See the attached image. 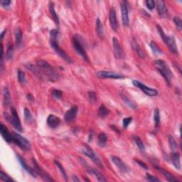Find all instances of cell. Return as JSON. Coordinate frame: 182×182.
I'll list each match as a JSON object with an SVG mask.
<instances>
[{
	"label": "cell",
	"instance_id": "obj_1",
	"mask_svg": "<svg viewBox=\"0 0 182 182\" xmlns=\"http://www.w3.org/2000/svg\"><path fill=\"white\" fill-rule=\"evenodd\" d=\"M58 38H59V31L58 29H53L50 31V41L51 46L56 53H58L60 56L61 58H62L63 60L68 63H72L73 61L69 56L59 46L58 44Z\"/></svg>",
	"mask_w": 182,
	"mask_h": 182
},
{
	"label": "cell",
	"instance_id": "obj_2",
	"mask_svg": "<svg viewBox=\"0 0 182 182\" xmlns=\"http://www.w3.org/2000/svg\"><path fill=\"white\" fill-rule=\"evenodd\" d=\"M155 66L162 77L166 80L167 85L171 86V79L173 78V73L171 72L169 66L163 60H157L155 61Z\"/></svg>",
	"mask_w": 182,
	"mask_h": 182
},
{
	"label": "cell",
	"instance_id": "obj_3",
	"mask_svg": "<svg viewBox=\"0 0 182 182\" xmlns=\"http://www.w3.org/2000/svg\"><path fill=\"white\" fill-rule=\"evenodd\" d=\"M157 29L159 34L160 35L161 38L162 39V40H163L164 43L166 44L171 52L174 54H178V48H177L175 39H174L172 36H167L166 34L164 32L162 26L158 25V24L157 25Z\"/></svg>",
	"mask_w": 182,
	"mask_h": 182
},
{
	"label": "cell",
	"instance_id": "obj_4",
	"mask_svg": "<svg viewBox=\"0 0 182 182\" xmlns=\"http://www.w3.org/2000/svg\"><path fill=\"white\" fill-rule=\"evenodd\" d=\"M11 115H9L8 113H4V117H5V119L7 121H8L9 123L17 130V131L21 132L23 131V128H22L20 118L19 117L17 111L15 108L11 107Z\"/></svg>",
	"mask_w": 182,
	"mask_h": 182
},
{
	"label": "cell",
	"instance_id": "obj_5",
	"mask_svg": "<svg viewBox=\"0 0 182 182\" xmlns=\"http://www.w3.org/2000/svg\"><path fill=\"white\" fill-rule=\"evenodd\" d=\"M13 142L15 144H16L19 147L24 150V151H30L31 149V145L29 142V140H27L25 137H22L21 134L16 132L13 133Z\"/></svg>",
	"mask_w": 182,
	"mask_h": 182
},
{
	"label": "cell",
	"instance_id": "obj_6",
	"mask_svg": "<svg viewBox=\"0 0 182 182\" xmlns=\"http://www.w3.org/2000/svg\"><path fill=\"white\" fill-rule=\"evenodd\" d=\"M72 42H73V47H74L75 50L76 51V52L79 54L80 56H82V58L84 59L85 61L89 62L88 56L87 55V53H86V51L84 49V48H83L82 41H81V40H80V36H78V35L73 36Z\"/></svg>",
	"mask_w": 182,
	"mask_h": 182
},
{
	"label": "cell",
	"instance_id": "obj_7",
	"mask_svg": "<svg viewBox=\"0 0 182 182\" xmlns=\"http://www.w3.org/2000/svg\"><path fill=\"white\" fill-rule=\"evenodd\" d=\"M82 152L83 154H85V155L87 156L88 158H90L91 160L96 164V165L100 167V168H103L102 162L100 161V158L98 157L96 153L94 152V150L91 149V147L90 146H88V144H84Z\"/></svg>",
	"mask_w": 182,
	"mask_h": 182
},
{
	"label": "cell",
	"instance_id": "obj_8",
	"mask_svg": "<svg viewBox=\"0 0 182 182\" xmlns=\"http://www.w3.org/2000/svg\"><path fill=\"white\" fill-rule=\"evenodd\" d=\"M132 84H133L135 87L139 88V89L141 90L142 92L144 93V94L148 95V96L154 97V96H157V95H158V91H157V90L147 87V86L143 84V83L139 82V80H133L132 81Z\"/></svg>",
	"mask_w": 182,
	"mask_h": 182
},
{
	"label": "cell",
	"instance_id": "obj_9",
	"mask_svg": "<svg viewBox=\"0 0 182 182\" xmlns=\"http://www.w3.org/2000/svg\"><path fill=\"white\" fill-rule=\"evenodd\" d=\"M96 75L98 78L101 79H105V78H111V79H123L125 78V75L115 72H112V71H100L97 72Z\"/></svg>",
	"mask_w": 182,
	"mask_h": 182
},
{
	"label": "cell",
	"instance_id": "obj_10",
	"mask_svg": "<svg viewBox=\"0 0 182 182\" xmlns=\"http://www.w3.org/2000/svg\"><path fill=\"white\" fill-rule=\"evenodd\" d=\"M128 2L122 1L121 2V11H122V24L125 27L129 26V7Z\"/></svg>",
	"mask_w": 182,
	"mask_h": 182
},
{
	"label": "cell",
	"instance_id": "obj_11",
	"mask_svg": "<svg viewBox=\"0 0 182 182\" xmlns=\"http://www.w3.org/2000/svg\"><path fill=\"white\" fill-rule=\"evenodd\" d=\"M112 46H113V53L115 58L117 59L123 58L125 53L121 45H120L117 39L115 37L112 38Z\"/></svg>",
	"mask_w": 182,
	"mask_h": 182
},
{
	"label": "cell",
	"instance_id": "obj_12",
	"mask_svg": "<svg viewBox=\"0 0 182 182\" xmlns=\"http://www.w3.org/2000/svg\"><path fill=\"white\" fill-rule=\"evenodd\" d=\"M32 162H33V164H34V170H35L36 173L38 174L39 175H40V176H41V178H42L43 180H45L46 181H54L53 179L51 178V177L49 176L47 173H46V172L44 171L40 166H39V164L37 163V162H36L35 159H32Z\"/></svg>",
	"mask_w": 182,
	"mask_h": 182
},
{
	"label": "cell",
	"instance_id": "obj_13",
	"mask_svg": "<svg viewBox=\"0 0 182 182\" xmlns=\"http://www.w3.org/2000/svg\"><path fill=\"white\" fill-rule=\"evenodd\" d=\"M78 111V108L77 105H73L71 107L70 110H68L66 112L64 115V120L67 123H71L73 121H74L76 116H77Z\"/></svg>",
	"mask_w": 182,
	"mask_h": 182
},
{
	"label": "cell",
	"instance_id": "obj_14",
	"mask_svg": "<svg viewBox=\"0 0 182 182\" xmlns=\"http://www.w3.org/2000/svg\"><path fill=\"white\" fill-rule=\"evenodd\" d=\"M156 6L158 14L161 17L163 18H166L169 16V11L167 9V7L166 6L164 2L162 1V0H158L156 2Z\"/></svg>",
	"mask_w": 182,
	"mask_h": 182
},
{
	"label": "cell",
	"instance_id": "obj_15",
	"mask_svg": "<svg viewBox=\"0 0 182 182\" xmlns=\"http://www.w3.org/2000/svg\"><path fill=\"white\" fill-rule=\"evenodd\" d=\"M0 132H1L2 137H3V139L5 140L7 143L10 144L11 142H13V134L10 133V132L9 131L7 127L2 123L1 124V126H0Z\"/></svg>",
	"mask_w": 182,
	"mask_h": 182
},
{
	"label": "cell",
	"instance_id": "obj_16",
	"mask_svg": "<svg viewBox=\"0 0 182 182\" xmlns=\"http://www.w3.org/2000/svg\"><path fill=\"white\" fill-rule=\"evenodd\" d=\"M111 160L112 162V163L117 167V169H119L122 173H127V172L128 171V167H127L126 164H125L119 157L112 156Z\"/></svg>",
	"mask_w": 182,
	"mask_h": 182
},
{
	"label": "cell",
	"instance_id": "obj_17",
	"mask_svg": "<svg viewBox=\"0 0 182 182\" xmlns=\"http://www.w3.org/2000/svg\"><path fill=\"white\" fill-rule=\"evenodd\" d=\"M109 20H110V26H111L112 30L114 31H117L118 23H117V19L116 11H115V9H110V11L109 14Z\"/></svg>",
	"mask_w": 182,
	"mask_h": 182
},
{
	"label": "cell",
	"instance_id": "obj_18",
	"mask_svg": "<svg viewBox=\"0 0 182 182\" xmlns=\"http://www.w3.org/2000/svg\"><path fill=\"white\" fill-rule=\"evenodd\" d=\"M16 158L18 159V161L19 162V163L21 164V165L22 166V168L24 169H25V170L28 172L29 174H30L31 176H33L34 177H36V171L34 170V169H32L31 167L29 166L28 164H26V162L24 160V158H22V157L19 155V154H16Z\"/></svg>",
	"mask_w": 182,
	"mask_h": 182
},
{
	"label": "cell",
	"instance_id": "obj_19",
	"mask_svg": "<svg viewBox=\"0 0 182 182\" xmlns=\"http://www.w3.org/2000/svg\"><path fill=\"white\" fill-rule=\"evenodd\" d=\"M61 122V119L54 115H48L47 117V124L51 128H56Z\"/></svg>",
	"mask_w": 182,
	"mask_h": 182
},
{
	"label": "cell",
	"instance_id": "obj_20",
	"mask_svg": "<svg viewBox=\"0 0 182 182\" xmlns=\"http://www.w3.org/2000/svg\"><path fill=\"white\" fill-rule=\"evenodd\" d=\"M155 169H157V170H158L159 172H161L162 175H163L167 179V181H171V182H179V180H178L175 176L172 175L171 173H169V172L165 170V169L162 168V167L155 166Z\"/></svg>",
	"mask_w": 182,
	"mask_h": 182
},
{
	"label": "cell",
	"instance_id": "obj_21",
	"mask_svg": "<svg viewBox=\"0 0 182 182\" xmlns=\"http://www.w3.org/2000/svg\"><path fill=\"white\" fill-rule=\"evenodd\" d=\"M171 159L172 164L174 167L178 170H180L181 169V163H180V154L178 152H173L171 154Z\"/></svg>",
	"mask_w": 182,
	"mask_h": 182
},
{
	"label": "cell",
	"instance_id": "obj_22",
	"mask_svg": "<svg viewBox=\"0 0 182 182\" xmlns=\"http://www.w3.org/2000/svg\"><path fill=\"white\" fill-rule=\"evenodd\" d=\"M48 9H49V11H50L51 18L53 19V20L54 21V22H55V24H56V25L58 26L59 25V19L58 17L57 14H56V12L55 11V8H54V3L53 2H49Z\"/></svg>",
	"mask_w": 182,
	"mask_h": 182
},
{
	"label": "cell",
	"instance_id": "obj_23",
	"mask_svg": "<svg viewBox=\"0 0 182 182\" xmlns=\"http://www.w3.org/2000/svg\"><path fill=\"white\" fill-rule=\"evenodd\" d=\"M95 28H96V32L100 39H104L105 38V33H104V29H103V26L102 24L101 21L100 20V19H97L96 24H95Z\"/></svg>",
	"mask_w": 182,
	"mask_h": 182
},
{
	"label": "cell",
	"instance_id": "obj_24",
	"mask_svg": "<svg viewBox=\"0 0 182 182\" xmlns=\"http://www.w3.org/2000/svg\"><path fill=\"white\" fill-rule=\"evenodd\" d=\"M87 170L90 174H92V175L96 177L98 181H107V179L105 178V176H103L99 171H98L97 169H93V168H88Z\"/></svg>",
	"mask_w": 182,
	"mask_h": 182
},
{
	"label": "cell",
	"instance_id": "obj_25",
	"mask_svg": "<svg viewBox=\"0 0 182 182\" xmlns=\"http://www.w3.org/2000/svg\"><path fill=\"white\" fill-rule=\"evenodd\" d=\"M132 48H133V50L135 51V53L138 55L139 57L140 58H144V53L143 52V51L142 50V48H140L138 43H137L135 40H133L132 42Z\"/></svg>",
	"mask_w": 182,
	"mask_h": 182
},
{
	"label": "cell",
	"instance_id": "obj_26",
	"mask_svg": "<svg viewBox=\"0 0 182 182\" xmlns=\"http://www.w3.org/2000/svg\"><path fill=\"white\" fill-rule=\"evenodd\" d=\"M3 95H4V105H5V106H9V105H10L11 102V100L10 93H9V89L7 87L4 88Z\"/></svg>",
	"mask_w": 182,
	"mask_h": 182
},
{
	"label": "cell",
	"instance_id": "obj_27",
	"mask_svg": "<svg viewBox=\"0 0 182 182\" xmlns=\"http://www.w3.org/2000/svg\"><path fill=\"white\" fill-rule=\"evenodd\" d=\"M14 36H15L16 45L17 47H19L22 43V32L20 29L16 28L14 30Z\"/></svg>",
	"mask_w": 182,
	"mask_h": 182
},
{
	"label": "cell",
	"instance_id": "obj_28",
	"mask_svg": "<svg viewBox=\"0 0 182 182\" xmlns=\"http://www.w3.org/2000/svg\"><path fill=\"white\" fill-rule=\"evenodd\" d=\"M107 141V137L106 134L104 133V132H100V133L98 134V144L99 145L100 147H102L106 144Z\"/></svg>",
	"mask_w": 182,
	"mask_h": 182
},
{
	"label": "cell",
	"instance_id": "obj_29",
	"mask_svg": "<svg viewBox=\"0 0 182 182\" xmlns=\"http://www.w3.org/2000/svg\"><path fill=\"white\" fill-rule=\"evenodd\" d=\"M110 113V110L107 109V108L105 107V105L102 104L100 105V107H99V110H98V115L101 117V118H104L105 117H107Z\"/></svg>",
	"mask_w": 182,
	"mask_h": 182
},
{
	"label": "cell",
	"instance_id": "obj_30",
	"mask_svg": "<svg viewBox=\"0 0 182 182\" xmlns=\"http://www.w3.org/2000/svg\"><path fill=\"white\" fill-rule=\"evenodd\" d=\"M120 95H121V98H122V100H123V101L126 103V104L128 105V106L130 107H131L132 109H134V110H135V109H137V105L135 104V103L133 102V101H132L130 99H129L128 98H127L126 95H123L122 94V93H121V94H120Z\"/></svg>",
	"mask_w": 182,
	"mask_h": 182
},
{
	"label": "cell",
	"instance_id": "obj_31",
	"mask_svg": "<svg viewBox=\"0 0 182 182\" xmlns=\"http://www.w3.org/2000/svg\"><path fill=\"white\" fill-rule=\"evenodd\" d=\"M36 65L38 66V67L39 68H41V69L42 70H48L52 68L47 61L42 60V59L37 61V62H36Z\"/></svg>",
	"mask_w": 182,
	"mask_h": 182
},
{
	"label": "cell",
	"instance_id": "obj_32",
	"mask_svg": "<svg viewBox=\"0 0 182 182\" xmlns=\"http://www.w3.org/2000/svg\"><path fill=\"white\" fill-rule=\"evenodd\" d=\"M154 125H155V127H158L160 125V112L158 108H156L154 111Z\"/></svg>",
	"mask_w": 182,
	"mask_h": 182
},
{
	"label": "cell",
	"instance_id": "obj_33",
	"mask_svg": "<svg viewBox=\"0 0 182 182\" xmlns=\"http://www.w3.org/2000/svg\"><path fill=\"white\" fill-rule=\"evenodd\" d=\"M14 56V46L11 43L8 44V47L7 49V53H6V58L7 61H10L13 58Z\"/></svg>",
	"mask_w": 182,
	"mask_h": 182
},
{
	"label": "cell",
	"instance_id": "obj_34",
	"mask_svg": "<svg viewBox=\"0 0 182 182\" xmlns=\"http://www.w3.org/2000/svg\"><path fill=\"white\" fill-rule=\"evenodd\" d=\"M133 140H134V143L136 144L137 147H138V148L140 151L144 152L145 150V147H144V145L143 142H142V140L137 136H134Z\"/></svg>",
	"mask_w": 182,
	"mask_h": 182
},
{
	"label": "cell",
	"instance_id": "obj_35",
	"mask_svg": "<svg viewBox=\"0 0 182 182\" xmlns=\"http://www.w3.org/2000/svg\"><path fill=\"white\" fill-rule=\"evenodd\" d=\"M24 119H25V121L26 122H29V123H30V122L32 121V115H31V113L30 112V110H29L28 108L25 107L24 108Z\"/></svg>",
	"mask_w": 182,
	"mask_h": 182
},
{
	"label": "cell",
	"instance_id": "obj_36",
	"mask_svg": "<svg viewBox=\"0 0 182 182\" xmlns=\"http://www.w3.org/2000/svg\"><path fill=\"white\" fill-rule=\"evenodd\" d=\"M54 163H55V164H56V165L58 167L59 170H60L61 173L62 174V175H63V178L65 179V180H66V181H68L67 174H66V171H65V169H64V168H63V166L61 165V164L60 162H59L58 161H56V160L54 161Z\"/></svg>",
	"mask_w": 182,
	"mask_h": 182
},
{
	"label": "cell",
	"instance_id": "obj_37",
	"mask_svg": "<svg viewBox=\"0 0 182 182\" xmlns=\"http://www.w3.org/2000/svg\"><path fill=\"white\" fill-rule=\"evenodd\" d=\"M150 47H151L152 51L154 54H161L162 53V50L159 48V46H157V44L154 42V41H152L150 43Z\"/></svg>",
	"mask_w": 182,
	"mask_h": 182
},
{
	"label": "cell",
	"instance_id": "obj_38",
	"mask_svg": "<svg viewBox=\"0 0 182 182\" xmlns=\"http://www.w3.org/2000/svg\"><path fill=\"white\" fill-rule=\"evenodd\" d=\"M0 179L1 180L6 181V182H14V180H13L10 176L7 175V174L4 173L3 171H0Z\"/></svg>",
	"mask_w": 182,
	"mask_h": 182
},
{
	"label": "cell",
	"instance_id": "obj_39",
	"mask_svg": "<svg viewBox=\"0 0 182 182\" xmlns=\"http://www.w3.org/2000/svg\"><path fill=\"white\" fill-rule=\"evenodd\" d=\"M169 147H170V149L172 150V151L176 149L177 144L175 141V139H174V137H172L171 135H169Z\"/></svg>",
	"mask_w": 182,
	"mask_h": 182
},
{
	"label": "cell",
	"instance_id": "obj_40",
	"mask_svg": "<svg viewBox=\"0 0 182 182\" xmlns=\"http://www.w3.org/2000/svg\"><path fill=\"white\" fill-rule=\"evenodd\" d=\"M18 80L21 84H24L26 82V75L24 71L19 70L18 71Z\"/></svg>",
	"mask_w": 182,
	"mask_h": 182
},
{
	"label": "cell",
	"instance_id": "obj_41",
	"mask_svg": "<svg viewBox=\"0 0 182 182\" xmlns=\"http://www.w3.org/2000/svg\"><path fill=\"white\" fill-rule=\"evenodd\" d=\"M51 95H52L53 98H55V99H57V100L61 99V98H62V95H63L61 90H57V89L53 90L52 92H51Z\"/></svg>",
	"mask_w": 182,
	"mask_h": 182
},
{
	"label": "cell",
	"instance_id": "obj_42",
	"mask_svg": "<svg viewBox=\"0 0 182 182\" xmlns=\"http://www.w3.org/2000/svg\"><path fill=\"white\" fill-rule=\"evenodd\" d=\"M173 21L174 22V24H175V25L176 26L177 28L179 31L181 30L182 29V21L181 18L179 16H174V19H173Z\"/></svg>",
	"mask_w": 182,
	"mask_h": 182
},
{
	"label": "cell",
	"instance_id": "obj_43",
	"mask_svg": "<svg viewBox=\"0 0 182 182\" xmlns=\"http://www.w3.org/2000/svg\"><path fill=\"white\" fill-rule=\"evenodd\" d=\"M146 179L148 181H152V182H159L160 181V179L157 178V177L152 175V174H148V173L146 174Z\"/></svg>",
	"mask_w": 182,
	"mask_h": 182
},
{
	"label": "cell",
	"instance_id": "obj_44",
	"mask_svg": "<svg viewBox=\"0 0 182 182\" xmlns=\"http://www.w3.org/2000/svg\"><path fill=\"white\" fill-rule=\"evenodd\" d=\"M88 98H89L91 102L93 103L95 102V101H96L97 100L96 93H95L94 91H89V93H88Z\"/></svg>",
	"mask_w": 182,
	"mask_h": 182
},
{
	"label": "cell",
	"instance_id": "obj_45",
	"mask_svg": "<svg viewBox=\"0 0 182 182\" xmlns=\"http://www.w3.org/2000/svg\"><path fill=\"white\" fill-rule=\"evenodd\" d=\"M132 121V117H126L124 118L123 121H122V125H123V127L125 129L127 128V127L129 126L130 124L131 123Z\"/></svg>",
	"mask_w": 182,
	"mask_h": 182
},
{
	"label": "cell",
	"instance_id": "obj_46",
	"mask_svg": "<svg viewBox=\"0 0 182 182\" xmlns=\"http://www.w3.org/2000/svg\"><path fill=\"white\" fill-rule=\"evenodd\" d=\"M146 6L149 10H152L155 7V2L152 0H147L146 1Z\"/></svg>",
	"mask_w": 182,
	"mask_h": 182
},
{
	"label": "cell",
	"instance_id": "obj_47",
	"mask_svg": "<svg viewBox=\"0 0 182 182\" xmlns=\"http://www.w3.org/2000/svg\"><path fill=\"white\" fill-rule=\"evenodd\" d=\"M0 4L3 7H8L11 4V2L9 1V0H2L0 2Z\"/></svg>",
	"mask_w": 182,
	"mask_h": 182
},
{
	"label": "cell",
	"instance_id": "obj_48",
	"mask_svg": "<svg viewBox=\"0 0 182 182\" xmlns=\"http://www.w3.org/2000/svg\"><path fill=\"white\" fill-rule=\"evenodd\" d=\"M135 162H136L140 166L142 167V168H143V169H148V166H147V164H145V163H144L143 162L139 161V160H138V159H135Z\"/></svg>",
	"mask_w": 182,
	"mask_h": 182
},
{
	"label": "cell",
	"instance_id": "obj_49",
	"mask_svg": "<svg viewBox=\"0 0 182 182\" xmlns=\"http://www.w3.org/2000/svg\"><path fill=\"white\" fill-rule=\"evenodd\" d=\"M26 98H27V100H29L30 102H33L34 101V97L31 94H27L26 95Z\"/></svg>",
	"mask_w": 182,
	"mask_h": 182
},
{
	"label": "cell",
	"instance_id": "obj_50",
	"mask_svg": "<svg viewBox=\"0 0 182 182\" xmlns=\"http://www.w3.org/2000/svg\"><path fill=\"white\" fill-rule=\"evenodd\" d=\"M110 127H111V128L113 130H115V132H117V133H120V131H119V130H118L116 127L115 126V125H110Z\"/></svg>",
	"mask_w": 182,
	"mask_h": 182
},
{
	"label": "cell",
	"instance_id": "obj_51",
	"mask_svg": "<svg viewBox=\"0 0 182 182\" xmlns=\"http://www.w3.org/2000/svg\"><path fill=\"white\" fill-rule=\"evenodd\" d=\"M6 32H7V30H6V29H5V30H4V31L2 32V34H1V40H2V41L3 40V38H4V35H5Z\"/></svg>",
	"mask_w": 182,
	"mask_h": 182
},
{
	"label": "cell",
	"instance_id": "obj_52",
	"mask_svg": "<svg viewBox=\"0 0 182 182\" xmlns=\"http://www.w3.org/2000/svg\"><path fill=\"white\" fill-rule=\"evenodd\" d=\"M73 180L74 181H80V179H78L76 176H73Z\"/></svg>",
	"mask_w": 182,
	"mask_h": 182
}]
</instances>
